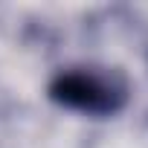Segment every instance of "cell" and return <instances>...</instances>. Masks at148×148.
I'll return each instance as SVG.
<instances>
[{
	"label": "cell",
	"instance_id": "6da1fadb",
	"mask_svg": "<svg viewBox=\"0 0 148 148\" xmlns=\"http://www.w3.org/2000/svg\"><path fill=\"white\" fill-rule=\"evenodd\" d=\"M49 99L93 116H108L116 113L125 99L128 87L119 73H99V70H67L52 79L49 84Z\"/></svg>",
	"mask_w": 148,
	"mask_h": 148
}]
</instances>
